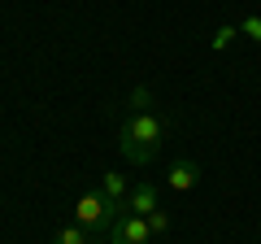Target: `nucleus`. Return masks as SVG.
<instances>
[{
  "mask_svg": "<svg viewBox=\"0 0 261 244\" xmlns=\"http://www.w3.org/2000/svg\"><path fill=\"white\" fill-rule=\"evenodd\" d=\"M166 140H170V122L157 109L126 113L122 127H118V153L130 166H152L161 157V149H166Z\"/></svg>",
  "mask_w": 261,
  "mask_h": 244,
  "instance_id": "1",
  "label": "nucleus"
},
{
  "mask_svg": "<svg viewBox=\"0 0 261 244\" xmlns=\"http://www.w3.org/2000/svg\"><path fill=\"white\" fill-rule=\"evenodd\" d=\"M118 218H122V209H118V205H109L100 192H83V197H79L74 223L83 227V231L92 235L96 244H109V231H113V223H118Z\"/></svg>",
  "mask_w": 261,
  "mask_h": 244,
  "instance_id": "2",
  "label": "nucleus"
},
{
  "mask_svg": "<svg viewBox=\"0 0 261 244\" xmlns=\"http://www.w3.org/2000/svg\"><path fill=\"white\" fill-rule=\"evenodd\" d=\"M148 240H152V227L140 214H122L109 231V244H148Z\"/></svg>",
  "mask_w": 261,
  "mask_h": 244,
  "instance_id": "3",
  "label": "nucleus"
},
{
  "mask_svg": "<svg viewBox=\"0 0 261 244\" xmlns=\"http://www.w3.org/2000/svg\"><path fill=\"white\" fill-rule=\"evenodd\" d=\"M157 201H161V188H157V183H152V179H135V183H130V192H126V214L148 218L152 209H161Z\"/></svg>",
  "mask_w": 261,
  "mask_h": 244,
  "instance_id": "4",
  "label": "nucleus"
},
{
  "mask_svg": "<svg viewBox=\"0 0 261 244\" xmlns=\"http://www.w3.org/2000/svg\"><path fill=\"white\" fill-rule=\"evenodd\" d=\"M196 183H200V166H196L192 157L174 161V166H170V175H166V188H170V192H178V197H183V192H192Z\"/></svg>",
  "mask_w": 261,
  "mask_h": 244,
  "instance_id": "5",
  "label": "nucleus"
},
{
  "mask_svg": "<svg viewBox=\"0 0 261 244\" xmlns=\"http://www.w3.org/2000/svg\"><path fill=\"white\" fill-rule=\"evenodd\" d=\"M126 192H130V179L118 175V170H105L100 175V197L109 201V205H118L122 214H126Z\"/></svg>",
  "mask_w": 261,
  "mask_h": 244,
  "instance_id": "6",
  "label": "nucleus"
},
{
  "mask_svg": "<svg viewBox=\"0 0 261 244\" xmlns=\"http://www.w3.org/2000/svg\"><path fill=\"white\" fill-rule=\"evenodd\" d=\"M53 244H96V240H92V235H87L79 223H70V227H61V231L53 235Z\"/></svg>",
  "mask_w": 261,
  "mask_h": 244,
  "instance_id": "7",
  "label": "nucleus"
},
{
  "mask_svg": "<svg viewBox=\"0 0 261 244\" xmlns=\"http://www.w3.org/2000/svg\"><path fill=\"white\" fill-rule=\"evenodd\" d=\"M235 39H240V27H218V31H214V39H209V48H214V53H226Z\"/></svg>",
  "mask_w": 261,
  "mask_h": 244,
  "instance_id": "8",
  "label": "nucleus"
},
{
  "mask_svg": "<svg viewBox=\"0 0 261 244\" xmlns=\"http://www.w3.org/2000/svg\"><path fill=\"white\" fill-rule=\"evenodd\" d=\"M144 109H157V96H152L148 87H135V92H130V113H144Z\"/></svg>",
  "mask_w": 261,
  "mask_h": 244,
  "instance_id": "9",
  "label": "nucleus"
},
{
  "mask_svg": "<svg viewBox=\"0 0 261 244\" xmlns=\"http://www.w3.org/2000/svg\"><path fill=\"white\" fill-rule=\"evenodd\" d=\"M240 35L252 39V44H261V13H248V18L240 22Z\"/></svg>",
  "mask_w": 261,
  "mask_h": 244,
  "instance_id": "10",
  "label": "nucleus"
},
{
  "mask_svg": "<svg viewBox=\"0 0 261 244\" xmlns=\"http://www.w3.org/2000/svg\"><path fill=\"white\" fill-rule=\"evenodd\" d=\"M148 227H152V235H166V231H170V214H166V209H152V214H148Z\"/></svg>",
  "mask_w": 261,
  "mask_h": 244,
  "instance_id": "11",
  "label": "nucleus"
}]
</instances>
